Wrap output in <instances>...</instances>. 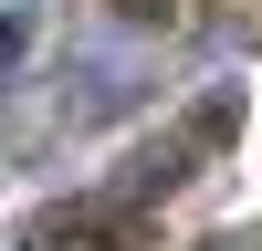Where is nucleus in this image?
<instances>
[{"label": "nucleus", "mask_w": 262, "mask_h": 251, "mask_svg": "<svg viewBox=\"0 0 262 251\" xmlns=\"http://www.w3.org/2000/svg\"><path fill=\"white\" fill-rule=\"evenodd\" d=\"M147 73H158V53H147V42H84V53L63 63V126L126 115V105L147 94Z\"/></svg>", "instance_id": "nucleus-1"}, {"label": "nucleus", "mask_w": 262, "mask_h": 251, "mask_svg": "<svg viewBox=\"0 0 262 251\" xmlns=\"http://www.w3.org/2000/svg\"><path fill=\"white\" fill-rule=\"evenodd\" d=\"M21 42H32V11L11 0V11H0V73H11V53H21Z\"/></svg>", "instance_id": "nucleus-2"}, {"label": "nucleus", "mask_w": 262, "mask_h": 251, "mask_svg": "<svg viewBox=\"0 0 262 251\" xmlns=\"http://www.w3.org/2000/svg\"><path fill=\"white\" fill-rule=\"evenodd\" d=\"M210 251H242V241H210Z\"/></svg>", "instance_id": "nucleus-3"}]
</instances>
